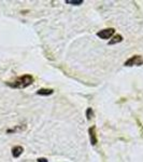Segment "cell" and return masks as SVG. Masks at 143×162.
Listing matches in <instances>:
<instances>
[{
    "instance_id": "5b68a950",
    "label": "cell",
    "mask_w": 143,
    "mask_h": 162,
    "mask_svg": "<svg viewBox=\"0 0 143 162\" xmlns=\"http://www.w3.org/2000/svg\"><path fill=\"white\" fill-rule=\"evenodd\" d=\"M23 151H24V148L22 146H14L12 148V156L14 158H19V156L23 154Z\"/></svg>"
},
{
    "instance_id": "277c9868",
    "label": "cell",
    "mask_w": 143,
    "mask_h": 162,
    "mask_svg": "<svg viewBox=\"0 0 143 162\" xmlns=\"http://www.w3.org/2000/svg\"><path fill=\"white\" fill-rule=\"evenodd\" d=\"M88 133H89V140H90V144L91 145H96L97 144V136H96V128L95 127H91L88 130Z\"/></svg>"
},
{
    "instance_id": "ba28073f",
    "label": "cell",
    "mask_w": 143,
    "mask_h": 162,
    "mask_svg": "<svg viewBox=\"0 0 143 162\" xmlns=\"http://www.w3.org/2000/svg\"><path fill=\"white\" fill-rule=\"evenodd\" d=\"M66 3L72 6H80L83 3V0H66Z\"/></svg>"
},
{
    "instance_id": "8992f818",
    "label": "cell",
    "mask_w": 143,
    "mask_h": 162,
    "mask_svg": "<svg viewBox=\"0 0 143 162\" xmlns=\"http://www.w3.org/2000/svg\"><path fill=\"white\" fill-rule=\"evenodd\" d=\"M53 93H54V90H52V89H44V88L37 91V94L42 95V96H49V95L53 94Z\"/></svg>"
},
{
    "instance_id": "6da1fadb",
    "label": "cell",
    "mask_w": 143,
    "mask_h": 162,
    "mask_svg": "<svg viewBox=\"0 0 143 162\" xmlns=\"http://www.w3.org/2000/svg\"><path fill=\"white\" fill-rule=\"evenodd\" d=\"M34 82V77L31 75H23L21 77H17L16 79L13 81H8L7 86L13 89H25V88L29 87L30 84Z\"/></svg>"
},
{
    "instance_id": "3957f363",
    "label": "cell",
    "mask_w": 143,
    "mask_h": 162,
    "mask_svg": "<svg viewBox=\"0 0 143 162\" xmlns=\"http://www.w3.org/2000/svg\"><path fill=\"white\" fill-rule=\"evenodd\" d=\"M115 33V29L114 28H105V29H102L100 31L97 33V36L100 39H103V40H107V39H110L111 37H113V35Z\"/></svg>"
},
{
    "instance_id": "7a4b0ae2",
    "label": "cell",
    "mask_w": 143,
    "mask_h": 162,
    "mask_svg": "<svg viewBox=\"0 0 143 162\" xmlns=\"http://www.w3.org/2000/svg\"><path fill=\"white\" fill-rule=\"evenodd\" d=\"M125 66L131 67V66H141L143 65V56L141 55H133L130 58H128L124 63Z\"/></svg>"
},
{
    "instance_id": "9c48e42d",
    "label": "cell",
    "mask_w": 143,
    "mask_h": 162,
    "mask_svg": "<svg viewBox=\"0 0 143 162\" xmlns=\"http://www.w3.org/2000/svg\"><path fill=\"white\" fill-rule=\"evenodd\" d=\"M25 129V127H16V128L14 129H9L7 132L8 133H15L17 132V131H22V130H24Z\"/></svg>"
},
{
    "instance_id": "8fae6325",
    "label": "cell",
    "mask_w": 143,
    "mask_h": 162,
    "mask_svg": "<svg viewBox=\"0 0 143 162\" xmlns=\"http://www.w3.org/2000/svg\"><path fill=\"white\" fill-rule=\"evenodd\" d=\"M38 162H49V161H47L45 158H39L38 159Z\"/></svg>"
},
{
    "instance_id": "52a82bcc",
    "label": "cell",
    "mask_w": 143,
    "mask_h": 162,
    "mask_svg": "<svg viewBox=\"0 0 143 162\" xmlns=\"http://www.w3.org/2000/svg\"><path fill=\"white\" fill-rule=\"evenodd\" d=\"M122 41H123V36L122 35H115L109 41V44H116V43H120Z\"/></svg>"
},
{
    "instance_id": "30bf717a",
    "label": "cell",
    "mask_w": 143,
    "mask_h": 162,
    "mask_svg": "<svg viewBox=\"0 0 143 162\" xmlns=\"http://www.w3.org/2000/svg\"><path fill=\"white\" fill-rule=\"evenodd\" d=\"M93 115H94V113H93V109L91 108H87L86 110V117H87V120H90L91 119V117H93Z\"/></svg>"
}]
</instances>
